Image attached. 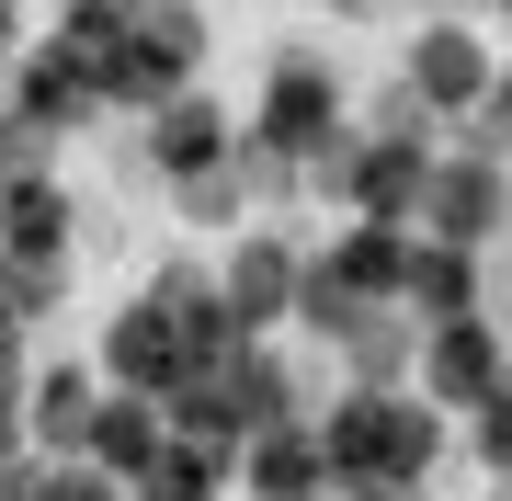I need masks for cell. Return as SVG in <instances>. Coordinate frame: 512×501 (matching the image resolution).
Segmentation results:
<instances>
[{"mask_svg":"<svg viewBox=\"0 0 512 501\" xmlns=\"http://www.w3.org/2000/svg\"><path fill=\"white\" fill-rule=\"evenodd\" d=\"M421 92H433V103H467L478 92V46L467 35H433V46H421Z\"/></svg>","mask_w":512,"mask_h":501,"instance_id":"6da1fadb","label":"cell"},{"mask_svg":"<svg viewBox=\"0 0 512 501\" xmlns=\"http://www.w3.org/2000/svg\"><path fill=\"white\" fill-rule=\"evenodd\" d=\"M478 376H490V342H478V331H444V388H478Z\"/></svg>","mask_w":512,"mask_h":501,"instance_id":"7a4b0ae2","label":"cell"},{"mask_svg":"<svg viewBox=\"0 0 512 501\" xmlns=\"http://www.w3.org/2000/svg\"><path fill=\"white\" fill-rule=\"evenodd\" d=\"M0 422H12V388H0Z\"/></svg>","mask_w":512,"mask_h":501,"instance_id":"3957f363","label":"cell"}]
</instances>
